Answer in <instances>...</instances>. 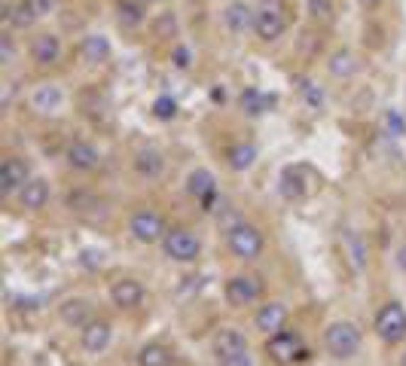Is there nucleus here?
I'll use <instances>...</instances> for the list:
<instances>
[{"label": "nucleus", "mask_w": 406, "mask_h": 366, "mask_svg": "<svg viewBox=\"0 0 406 366\" xmlns=\"http://www.w3.org/2000/svg\"><path fill=\"white\" fill-rule=\"evenodd\" d=\"M226 248L238 262H257L266 253V235L253 223L236 220L232 226H226Z\"/></svg>", "instance_id": "nucleus-1"}, {"label": "nucleus", "mask_w": 406, "mask_h": 366, "mask_svg": "<svg viewBox=\"0 0 406 366\" xmlns=\"http://www.w3.org/2000/svg\"><path fill=\"white\" fill-rule=\"evenodd\" d=\"M361 327L354 321H330L324 327V348L333 360H351L361 351Z\"/></svg>", "instance_id": "nucleus-2"}, {"label": "nucleus", "mask_w": 406, "mask_h": 366, "mask_svg": "<svg viewBox=\"0 0 406 366\" xmlns=\"http://www.w3.org/2000/svg\"><path fill=\"white\" fill-rule=\"evenodd\" d=\"M266 354H269V360L275 363V366H293V363H300V360H306V342H302V336L300 330H278V333H272L266 336Z\"/></svg>", "instance_id": "nucleus-3"}, {"label": "nucleus", "mask_w": 406, "mask_h": 366, "mask_svg": "<svg viewBox=\"0 0 406 366\" xmlns=\"http://www.w3.org/2000/svg\"><path fill=\"white\" fill-rule=\"evenodd\" d=\"M223 299L232 309H251L263 299V278L253 272H236L223 284Z\"/></svg>", "instance_id": "nucleus-4"}, {"label": "nucleus", "mask_w": 406, "mask_h": 366, "mask_svg": "<svg viewBox=\"0 0 406 366\" xmlns=\"http://www.w3.org/2000/svg\"><path fill=\"white\" fill-rule=\"evenodd\" d=\"M128 235L138 244H144V248H150V244H162L168 235V223L153 208H138L128 217Z\"/></svg>", "instance_id": "nucleus-5"}, {"label": "nucleus", "mask_w": 406, "mask_h": 366, "mask_svg": "<svg viewBox=\"0 0 406 366\" xmlns=\"http://www.w3.org/2000/svg\"><path fill=\"white\" fill-rule=\"evenodd\" d=\"M373 330H375V336H379L385 345L406 342V309H403V302H397V299L385 302L382 309L375 311Z\"/></svg>", "instance_id": "nucleus-6"}, {"label": "nucleus", "mask_w": 406, "mask_h": 366, "mask_svg": "<svg viewBox=\"0 0 406 366\" xmlns=\"http://www.w3.org/2000/svg\"><path fill=\"white\" fill-rule=\"evenodd\" d=\"M162 250H165V257L171 262L190 266V262H196L202 257V238L192 229L177 226V229H168L165 241H162Z\"/></svg>", "instance_id": "nucleus-7"}, {"label": "nucleus", "mask_w": 406, "mask_h": 366, "mask_svg": "<svg viewBox=\"0 0 406 366\" xmlns=\"http://www.w3.org/2000/svg\"><path fill=\"white\" fill-rule=\"evenodd\" d=\"M67 104V95L58 83H37L31 92H28V107L34 110L37 116H62Z\"/></svg>", "instance_id": "nucleus-8"}, {"label": "nucleus", "mask_w": 406, "mask_h": 366, "mask_svg": "<svg viewBox=\"0 0 406 366\" xmlns=\"http://www.w3.org/2000/svg\"><path fill=\"white\" fill-rule=\"evenodd\" d=\"M107 299L114 309L119 311H135L144 305L147 299V290H144V284H141L138 278H116L114 284L107 287Z\"/></svg>", "instance_id": "nucleus-9"}, {"label": "nucleus", "mask_w": 406, "mask_h": 366, "mask_svg": "<svg viewBox=\"0 0 406 366\" xmlns=\"http://www.w3.org/2000/svg\"><path fill=\"white\" fill-rule=\"evenodd\" d=\"M220 18H223V28H226L232 37H245L253 30V25H257V9L245 4V0H229V4L223 6Z\"/></svg>", "instance_id": "nucleus-10"}, {"label": "nucleus", "mask_w": 406, "mask_h": 366, "mask_svg": "<svg viewBox=\"0 0 406 366\" xmlns=\"http://www.w3.org/2000/svg\"><path fill=\"white\" fill-rule=\"evenodd\" d=\"M287 30V18H284L278 4H263L257 9V25H253V34H257L263 43H275Z\"/></svg>", "instance_id": "nucleus-11"}, {"label": "nucleus", "mask_w": 406, "mask_h": 366, "mask_svg": "<svg viewBox=\"0 0 406 366\" xmlns=\"http://www.w3.org/2000/svg\"><path fill=\"white\" fill-rule=\"evenodd\" d=\"M28 55L37 67H53L62 61L65 55V46H62V37L53 34V30H43V34H37L31 40V49H28Z\"/></svg>", "instance_id": "nucleus-12"}, {"label": "nucleus", "mask_w": 406, "mask_h": 366, "mask_svg": "<svg viewBox=\"0 0 406 366\" xmlns=\"http://www.w3.org/2000/svg\"><path fill=\"white\" fill-rule=\"evenodd\" d=\"M114 342V323L104 321V318H95L89 321L83 330H79V348L86 354H104Z\"/></svg>", "instance_id": "nucleus-13"}, {"label": "nucleus", "mask_w": 406, "mask_h": 366, "mask_svg": "<svg viewBox=\"0 0 406 366\" xmlns=\"http://www.w3.org/2000/svg\"><path fill=\"white\" fill-rule=\"evenodd\" d=\"M287 318H290L287 305L278 299H269V302L257 305V311H253V330H260L263 336H272V333L287 327Z\"/></svg>", "instance_id": "nucleus-14"}, {"label": "nucleus", "mask_w": 406, "mask_h": 366, "mask_svg": "<svg viewBox=\"0 0 406 366\" xmlns=\"http://www.w3.org/2000/svg\"><path fill=\"white\" fill-rule=\"evenodd\" d=\"M184 189H187L190 199L199 201V205L211 208V201L217 199V177L211 174L208 168H192L187 174V180H184Z\"/></svg>", "instance_id": "nucleus-15"}, {"label": "nucleus", "mask_w": 406, "mask_h": 366, "mask_svg": "<svg viewBox=\"0 0 406 366\" xmlns=\"http://www.w3.org/2000/svg\"><path fill=\"white\" fill-rule=\"evenodd\" d=\"M28 180H31L28 162L18 159V156H6L4 165H0V187H4V196H18Z\"/></svg>", "instance_id": "nucleus-16"}, {"label": "nucleus", "mask_w": 406, "mask_h": 366, "mask_svg": "<svg viewBox=\"0 0 406 366\" xmlns=\"http://www.w3.org/2000/svg\"><path fill=\"white\" fill-rule=\"evenodd\" d=\"M65 159L67 165L79 171V174H89V171H98L101 168V150L92 144V140H74L67 150H65Z\"/></svg>", "instance_id": "nucleus-17"}, {"label": "nucleus", "mask_w": 406, "mask_h": 366, "mask_svg": "<svg viewBox=\"0 0 406 366\" xmlns=\"http://www.w3.org/2000/svg\"><path fill=\"white\" fill-rule=\"evenodd\" d=\"M16 199H18V205H22V211L37 214V211L49 208V201H53V187H49V180H43V177H31Z\"/></svg>", "instance_id": "nucleus-18"}, {"label": "nucleus", "mask_w": 406, "mask_h": 366, "mask_svg": "<svg viewBox=\"0 0 406 366\" xmlns=\"http://www.w3.org/2000/svg\"><path fill=\"white\" fill-rule=\"evenodd\" d=\"M58 321L70 330H83L89 321H95L92 305H89V299H83V296H70L58 305Z\"/></svg>", "instance_id": "nucleus-19"}, {"label": "nucleus", "mask_w": 406, "mask_h": 366, "mask_svg": "<svg viewBox=\"0 0 406 366\" xmlns=\"http://www.w3.org/2000/svg\"><path fill=\"white\" fill-rule=\"evenodd\" d=\"M49 6H53L49 0H22V4H16L13 13H9V25L18 28V30L31 28L49 13Z\"/></svg>", "instance_id": "nucleus-20"}, {"label": "nucleus", "mask_w": 406, "mask_h": 366, "mask_svg": "<svg viewBox=\"0 0 406 366\" xmlns=\"http://www.w3.org/2000/svg\"><path fill=\"white\" fill-rule=\"evenodd\" d=\"M131 165H135V174H138L141 180H156V177H162V171H165V159H162L159 150L144 147V150L135 152Z\"/></svg>", "instance_id": "nucleus-21"}, {"label": "nucleus", "mask_w": 406, "mask_h": 366, "mask_svg": "<svg viewBox=\"0 0 406 366\" xmlns=\"http://www.w3.org/2000/svg\"><path fill=\"white\" fill-rule=\"evenodd\" d=\"M214 357H220V354H236V351H248L251 348V342H248V336L241 333L238 327H220L214 333Z\"/></svg>", "instance_id": "nucleus-22"}, {"label": "nucleus", "mask_w": 406, "mask_h": 366, "mask_svg": "<svg viewBox=\"0 0 406 366\" xmlns=\"http://www.w3.org/2000/svg\"><path fill=\"white\" fill-rule=\"evenodd\" d=\"M110 52H114V46L104 34H86L83 43H79V55H83L86 65H104Z\"/></svg>", "instance_id": "nucleus-23"}, {"label": "nucleus", "mask_w": 406, "mask_h": 366, "mask_svg": "<svg viewBox=\"0 0 406 366\" xmlns=\"http://www.w3.org/2000/svg\"><path fill=\"white\" fill-rule=\"evenodd\" d=\"M175 363V351L162 342H147L138 348V366H171Z\"/></svg>", "instance_id": "nucleus-24"}, {"label": "nucleus", "mask_w": 406, "mask_h": 366, "mask_svg": "<svg viewBox=\"0 0 406 366\" xmlns=\"http://www.w3.org/2000/svg\"><path fill=\"white\" fill-rule=\"evenodd\" d=\"M257 147L253 144H236V147H229L226 150V165L232 168V171H248V168H253V162H257Z\"/></svg>", "instance_id": "nucleus-25"}, {"label": "nucleus", "mask_w": 406, "mask_h": 366, "mask_svg": "<svg viewBox=\"0 0 406 366\" xmlns=\"http://www.w3.org/2000/svg\"><path fill=\"white\" fill-rule=\"evenodd\" d=\"M330 74L336 79H349V77L358 74V61H354V55L349 49H339V52L330 55Z\"/></svg>", "instance_id": "nucleus-26"}, {"label": "nucleus", "mask_w": 406, "mask_h": 366, "mask_svg": "<svg viewBox=\"0 0 406 366\" xmlns=\"http://www.w3.org/2000/svg\"><path fill=\"white\" fill-rule=\"evenodd\" d=\"M116 9H119V25H126V28H138L147 18L141 0H119Z\"/></svg>", "instance_id": "nucleus-27"}, {"label": "nucleus", "mask_w": 406, "mask_h": 366, "mask_svg": "<svg viewBox=\"0 0 406 366\" xmlns=\"http://www.w3.org/2000/svg\"><path fill=\"white\" fill-rule=\"evenodd\" d=\"M306 9H309L312 18H318V22H330L333 13H336L333 0H306Z\"/></svg>", "instance_id": "nucleus-28"}, {"label": "nucleus", "mask_w": 406, "mask_h": 366, "mask_svg": "<svg viewBox=\"0 0 406 366\" xmlns=\"http://www.w3.org/2000/svg\"><path fill=\"white\" fill-rule=\"evenodd\" d=\"M153 116L156 119H175L177 116V101L175 98H168V95H162V98H156L153 101Z\"/></svg>", "instance_id": "nucleus-29"}, {"label": "nucleus", "mask_w": 406, "mask_h": 366, "mask_svg": "<svg viewBox=\"0 0 406 366\" xmlns=\"http://www.w3.org/2000/svg\"><path fill=\"white\" fill-rule=\"evenodd\" d=\"M214 360H217V366H253V354L248 348V351H236V354H220Z\"/></svg>", "instance_id": "nucleus-30"}, {"label": "nucleus", "mask_w": 406, "mask_h": 366, "mask_svg": "<svg viewBox=\"0 0 406 366\" xmlns=\"http://www.w3.org/2000/svg\"><path fill=\"white\" fill-rule=\"evenodd\" d=\"M241 104H245V107H248V113H253V116L263 113V95H260L257 89H248L245 95H241Z\"/></svg>", "instance_id": "nucleus-31"}, {"label": "nucleus", "mask_w": 406, "mask_h": 366, "mask_svg": "<svg viewBox=\"0 0 406 366\" xmlns=\"http://www.w3.org/2000/svg\"><path fill=\"white\" fill-rule=\"evenodd\" d=\"M0 61H4V65H13L16 61V43H13V37L9 34L0 37Z\"/></svg>", "instance_id": "nucleus-32"}, {"label": "nucleus", "mask_w": 406, "mask_h": 366, "mask_svg": "<svg viewBox=\"0 0 406 366\" xmlns=\"http://www.w3.org/2000/svg\"><path fill=\"white\" fill-rule=\"evenodd\" d=\"M190 58H192L190 46H175V52H171V61H175V67H180V70L190 67Z\"/></svg>", "instance_id": "nucleus-33"}, {"label": "nucleus", "mask_w": 406, "mask_h": 366, "mask_svg": "<svg viewBox=\"0 0 406 366\" xmlns=\"http://www.w3.org/2000/svg\"><path fill=\"white\" fill-rule=\"evenodd\" d=\"M385 122H388V131H394V138L403 135V119H400L397 110H388V113H385Z\"/></svg>", "instance_id": "nucleus-34"}, {"label": "nucleus", "mask_w": 406, "mask_h": 366, "mask_svg": "<svg viewBox=\"0 0 406 366\" xmlns=\"http://www.w3.org/2000/svg\"><path fill=\"white\" fill-rule=\"evenodd\" d=\"M397 266H400V272L406 274V244H403V248L397 250Z\"/></svg>", "instance_id": "nucleus-35"}, {"label": "nucleus", "mask_w": 406, "mask_h": 366, "mask_svg": "<svg viewBox=\"0 0 406 366\" xmlns=\"http://www.w3.org/2000/svg\"><path fill=\"white\" fill-rule=\"evenodd\" d=\"M144 6H153V4H162V0H141Z\"/></svg>", "instance_id": "nucleus-36"}, {"label": "nucleus", "mask_w": 406, "mask_h": 366, "mask_svg": "<svg viewBox=\"0 0 406 366\" xmlns=\"http://www.w3.org/2000/svg\"><path fill=\"white\" fill-rule=\"evenodd\" d=\"M400 366H406V348H403V354H400Z\"/></svg>", "instance_id": "nucleus-37"}]
</instances>
